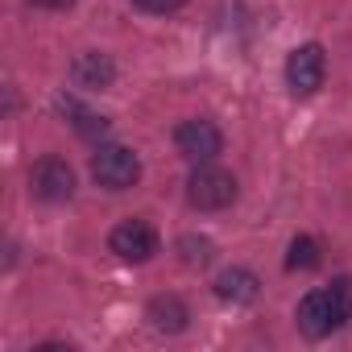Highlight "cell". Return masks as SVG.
Here are the masks:
<instances>
[{
	"instance_id": "7a4b0ae2",
	"label": "cell",
	"mask_w": 352,
	"mask_h": 352,
	"mask_svg": "<svg viewBox=\"0 0 352 352\" xmlns=\"http://www.w3.org/2000/svg\"><path fill=\"white\" fill-rule=\"evenodd\" d=\"M236 195H241V187L224 166L199 162L191 170V179H187V204L199 208V212H224V208L236 204Z\"/></svg>"
},
{
	"instance_id": "ba28073f",
	"label": "cell",
	"mask_w": 352,
	"mask_h": 352,
	"mask_svg": "<svg viewBox=\"0 0 352 352\" xmlns=\"http://www.w3.org/2000/svg\"><path fill=\"white\" fill-rule=\"evenodd\" d=\"M71 83L83 91H108L116 83V63L104 50H83L71 58Z\"/></svg>"
},
{
	"instance_id": "9a60e30c",
	"label": "cell",
	"mask_w": 352,
	"mask_h": 352,
	"mask_svg": "<svg viewBox=\"0 0 352 352\" xmlns=\"http://www.w3.org/2000/svg\"><path fill=\"white\" fill-rule=\"evenodd\" d=\"M30 5H34V9H71L75 0H30Z\"/></svg>"
},
{
	"instance_id": "52a82bcc",
	"label": "cell",
	"mask_w": 352,
	"mask_h": 352,
	"mask_svg": "<svg viewBox=\"0 0 352 352\" xmlns=\"http://www.w3.org/2000/svg\"><path fill=\"white\" fill-rule=\"evenodd\" d=\"M174 149H179L187 162H216L220 153H224V133L212 124V120H204V116H195V120H183L179 129H174Z\"/></svg>"
},
{
	"instance_id": "9c48e42d",
	"label": "cell",
	"mask_w": 352,
	"mask_h": 352,
	"mask_svg": "<svg viewBox=\"0 0 352 352\" xmlns=\"http://www.w3.org/2000/svg\"><path fill=\"white\" fill-rule=\"evenodd\" d=\"M145 319H149V327L162 331V336H179V331L191 327V307H187L179 294H153V298L145 302Z\"/></svg>"
},
{
	"instance_id": "4fadbf2b",
	"label": "cell",
	"mask_w": 352,
	"mask_h": 352,
	"mask_svg": "<svg viewBox=\"0 0 352 352\" xmlns=\"http://www.w3.org/2000/svg\"><path fill=\"white\" fill-rule=\"evenodd\" d=\"M323 257H319V241L315 236H294L290 249H286V270H315Z\"/></svg>"
},
{
	"instance_id": "277c9868",
	"label": "cell",
	"mask_w": 352,
	"mask_h": 352,
	"mask_svg": "<svg viewBox=\"0 0 352 352\" xmlns=\"http://www.w3.org/2000/svg\"><path fill=\"white\" fill-rule=\"evenodd\" d=\"M108 253L124 265H145L162 253V236L145 224V220H120L108 232Z\"/></svg>"
},
{
	"instance_id": "5bb4252c",
	"label": "cell",
	"mask_w": 352,
	"mask_h": 352,
	"mask_svg": "<svg viewBox=\"0 0 352 352\" xmlns=\"http://www.w3.org/2000/svg\"><path fill=\"white\" fill-rule=\"evenodd\" d=\"M187 0H133V9L149 13V17H166V13H179Z\"/></svg>"
},
{
	"instance_id": "8992f818",
	"label": "cell",
	"mask_w": 352,
	"mask_h": 352,
	"mask_svg": "<svg viewBox=\"0 0 352 352\" xmlns=\"http://www.w3.org/2000/svg\"><path fill=\"white\" fill-rule=\"evenodd\" d=\"M30 195L42 204H67L75 195V170L67 166V157H38L30 170Z\"/></svg>"
},
{
	"instance_id": "6da1fadb",
	"label": "cell",
	"mask_w": 352,
	"mask_h": 352,
	"mask_svg": "<svg viewBox=\"0 0 352 352\" xmlns=\"http://www.w3.org/2000/svg\"><path fill=\"white\" fill-rule=\"evenodd\" d=\"M348 319H352V278H331V286L307 290L294 311V323L307 340H323L340 331Z\"/></svg>"
},
{
	"instance_id": "5b68a950",
	"label": "cell",
	"mask_w": 352,
	"mask_h": 352,
	"mask_svg": "<svg viewBox=\"0 0 352 352\" xmlns=\"http://www.w3.org/2000/svg\"><path fill=\"white\" fill-rule=\"evenodd\" d=\"M323 79H327V54H323V46L319 42L294 46L290 58H286V87H290V96L307 100V96H315L323 87Z\"/></svg>"
},
{
	"instance_id": "7c38bea8",
	"label": "cell",
	"mask_w": 352,
	"mask_h": 352,
	"mask_svg": "<svg viewBox=\"0 0 352 352\" xmlns=\"http://www.w3.org/2000/svg\"><path fill=\"white\" fill-rule=\"evenodd\" d=\"M63 112H67V116H75L71 124H75V133H79V137H87V141L108 137V129H112V124H108V116H96V112H87V108H79V104H67V100H63Z\"/></svg>"
},
{
	"instance_id": "3957f363",
	"label": "cell",
	"mask_w": 352,
	"mask_h": 352,
	"mask_svg": "<svg viewBox=\"0 0 352 352\" xmlns=\"http://www.w3.org/2000/svg\"><path fill=\"white\" fill-rule=\"evenodd\" d=\"M91 179L104 191H129L141 179V157L129 145H100L91 153Z\"/></svg>"
},
{
	"instance_id": "8fae6325",
	"label": "cell",
	"mask_w": 352,
	"mask_h": 352,
	"mask_svg": "<svg viewBox=\"0 0 352 352\" xmlns=\"http://www.w3.org/2000/svg\"><path fill=\"white\" fill-rule=\"evenodd\" d=\"M174 253H179V261H183V265H191V270H204V265L216 257V245H212L208 236H195V232H187V236H179V241H174Z\"/></svg>"
},
{
	"instance_id": "30bf717a",
	"label": "cell",
	"mask_w": 352,
	"mask_h": 352,
	"mask_svg": "<svg viewBox=\"0 0 352 352\" xmlns=\"http://www.w3.org/2000/svg\"><path fill=\"white\" fill-rule=\"evenodd\" d=\"M261 294V278L253 274V270H245V265H228L220 278H216V298H224V302H232V307H245V302H253Z\"/></svg>"
}]
</instances>
